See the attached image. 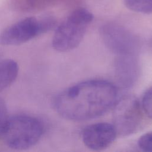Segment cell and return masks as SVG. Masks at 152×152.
Instances as JSON below:
<instances>
[{"mask_svg":"<svg viewBox=\"0 0 152 152\" xmlns=\"http://www.w3.org/2000/svg\"><path fill=\"white\" fill-rule=\"evenodd\" d=\"M56 21L52 17L39 19L34 17L23 18L0 33V45L17 46L26 43L51 29Z\"/></svg>","mask_w":152,"mask_h":152,"instance_id":"cell-4","label":"cell"},{"mask_svg":"<svg viewBox=\"0 0 152 152\" xmlns=\"http://www.w3.org/2000/svg\"><path fill=\"white\" fill-rule=\"evenodd\" d=\"M138 147L142 151L152 152V131L141 135L137 142Z\"/></svg>","mask_w":152,"mask_h":152,"instance_id":"cell-12","label":"cell"},{"mask_svg":"<svg viewBox=\"0 0 152 152\" xmlns=\"http://www.w3.org/2000/svg\"><path fill=\"white\" fill-rule=\"evenodd\" d=\"M116 87L102 80L78 83L59 93L53 102L54 109L62 118L75 121L102 116L117 100Z\"/></svg>","mask_w":152,"mask_h":152,"instance_id":"cell-1","label":"cell"},{"mask_svg":"<svg viewBox=\"0 0 152 152\" xmlns=\"http://www.w3.org/2000/svg\"><path fill=\"white\" fill-rule=\"evenodd\" d=\"M8 118L6 104L4 101L0 99V139L2 138V134Z\"/></svg>","mask_w":152,"mask_h":152,"instance_id":"cell-13","label":"cell"},{"mask_svg":"<svg viewBox=\"0 0 152 152\" xmlns=\"http://www.w3.org/2000/svg\"><path fill=\"white\" fill-rule=\"evenodd\" d=\"M43 132V125L37 118L17 115L8 118L1 139L9 148L23 150L37 143Z\"/></svg>","mask_w":152,"mask_h":152,"instance_id":"cell-2","label":"cell"},{"mask_svg":"<svg viewBox=\"0 0 152 152\" xmlns=\"http://www.w3.org/2000/svg\"><path fill=\"white\" fill-rule=\"evenodd\" d=\"M124 4L130 10L143 14L152 13V0H124Z\"/></svg>","mask_w":152,"mask_h":152,"instance_id":"cell-10","label":"cell"},{"mask_svg":"<svg viewBox=\"0 0 152 152\" xmlns=\"http://www.w3.org/2000/svg\"><path fill=\"white\" fill-rule=\"evenodd\" d=\"M100 35L107 48L116 56L137 55L139 52V39L122 26L105 24L100 28Z\"/></svg>","mask_w":152,"mask_h":152,"instance_id":"cell-6","label":"cell"},{"mask_svg":"<svg viewBox=\"0 0 152 152\" xmlns=\"http://www.w3.org/2000/svg\"><path fill=\"white\" fill-rule=\"evenodd\" d=\"M141 104L145 115L149 118L152 119V87L144 93Z\"/></svg>","mask_w":152,"mask_h":152,"instance_id":"cell-11","label":"cell"},{"mask_svg":"<svg viewBox=\"0 0 152 152\" xmlns=\"http://www.w3.org/2000/svg\"><path fill=\"white\" fill-rule=\"evenodd\" d=\"M117 135L113 125L98 122L87 126L82 132V141L88 148L101 151L109 147Z\"/></svg>","mask_w":152,"mask_h":152,"instance_id":"cell-7","label":"cell"},{"mask_svg":"<svg viewBox=\"0 0 152 152\" xmlns=\"http://www.w3.org/2000/svg\"><path fill=\"white\" fill-rule=\"evenodd\" d=\"M151 45L152 46V39H151Z\"/></svg>","mask_w":152,"mask_h":152,"instance_id":"cell-14","label":"cell"},{"mask_svg":"<svg viewBox=\"0 0 152 152\" xmlns=\"http://www.w3.org/2000/svg\"><path fill=\"white\" fill-rule=\"evenodd\" d=\"M113 107V125L117 134L126 136L139 129L143 113L141 104L135 96H123L117 99Z\"/></svg>","mask_w":152,"mask_h":152,"instance_id":"cell-5","label":"cell"},{"mask_svg":"<svg viewBox=\"0 0 152 152\" xmlns=\"http://www.w3.org/2000/svg\"><path fill=\"white\" fill-rule=\"evenodd\" d=\"M18 73V65L15 61L10 59L0 61V91L15 81Z\"/></svg>","mask_w":152,"mask_h":152,"instance_id":"cell-9","label":"cell"},{"mask_svg":"<svg viewBox=\"0 0 152 152\" xmlns=\"http://www.w3.org/2000/svg\"><path fill=\"white\" fill-rule=\"evenodd\" d=\"M114 72L120 86L126 88L132 86L140 74L137 55L116 56L114 62Z\"/></svg>","mask_w":152,"mask_h":152,"instance_id":"cell-8","label":"cell"},{"mask_svg":"<svg viewBox=\"0 0 152 152\" xmlns=\"http://www.w3.org/2000/svg\"><path fill=\"white\" fill-rule=\"evenodd\" d=\"M93 15L85 8L74 11L57 27L52 39V46L57 51L68 52L81 42Z\"/></svg>","mask_w":152,"mask_h":152,"instance_id":"cell-3","label":"cell"}]
</instances>
